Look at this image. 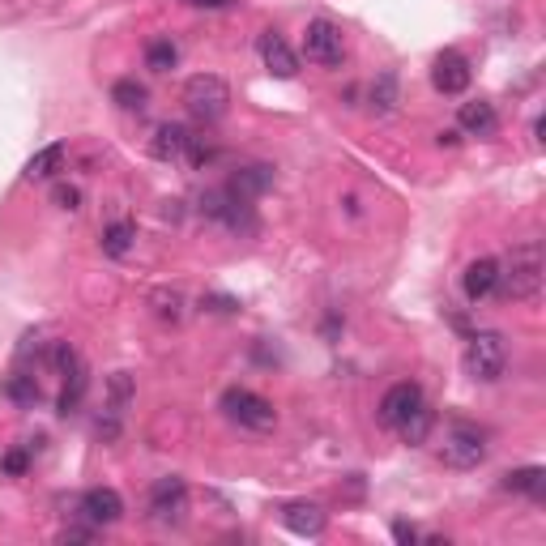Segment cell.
I'll use <instances>...</instances> for the list:
<instances>
[{"instance_id": "5", "label": "cell", "mask_w": 546, "mask_h": 546, "mask_svg": "<svg viewBox=\"0 0 546 546\" xmlns=\"http://www.w3.org/2000/svg\"><path fill=\"white\" fill-rule=\"evenodd\" d=\"M440 457L448 470H478L487 461V436L474 423H453L444 431V448Z\"/></svg>"}, {"instance_id": "19", "label": "cell", "mask_w": 546, "mask_h": 546, "mask_svg": "<svg viewBox=\"0 0 546 546\" xmlns=\"http://www.w3.org/2000/svg\"><path fill=\"white\" fill-rule=\"evenodd\" d=\"M504 491H517V495H538L546 491V470L542 465H521V470H508L504 474V483H500Z\"/></svg>"}, {"instance_id": "6", "label": "cell", "mask_w": 546, "mask_h": 546, "mask_svg": "<svg viewBox=\"0 0 546 546\" xmlns=\"http://www.w3.org/2000/svg\"><path fill=\"white\" fill-rule=\"evenodd\" d=\"M303 56L320 69H337L346 60V43H342V30H337L329 18H316L303 30Z\"/></svg>"}, {"instance_id": "28", "label": "cell", "mask_w": 546, "mask_h": 546, "mask_svg": "<svg viewBox=\"0 0 546 546\" xmlns=\"http://www.w3.org/2000/svg\"><path fill=\"white\" fill-rule=\"evenodd\" d=\"M201 308H205V312H218V316H235V312H239V299H235V295H205Z\"/></svg>"}, {"instance_id": "31", "label": "cell", "mask_w": 546, "mask_h": 546, "mask_svg": "<svg viewBox=\"0 0 546 546\" xmlns=\"http://www.w3.org/2000/svg\"><path fill=\"white\" fill-rule=\"evenodd\" d=\"M393 538H397L401 546H414V542H419V529L406 525V521H393Z\"/></svg>"}, {"instance_id": "16", "label": "cell", "mask_w": 546, "mask_h": 546, "mask_svg": "<svg viewBox=\"0 0 546 546\" xmlns=\"http://www.w3.org/2000/svg\"><path fill=\"white\" fill-rule=\"evenodd\" d=\"M273 188V167H261V163H252V167H239L231 175V184L227 192H235L239 201H252V197H261V192Z\"/></svg>"}, {"instance_id": "21", "label": "cell", "mask_w": 546, "mask_h": 546, "mask_svg": "<svg viewBox=\"0 0 546 546\" xmlns=\"http://www.w3.org/2000/svg\"><path fill=\"white\" fill-rule=\"evenodd\" d=\"M150 308L158 320H167V325H180L184 320V295L175 291V286H158V291L150 295Z\"/></svg>"}, {"instance_id": "20", "label": "cell", "mask_w": 546, "mask_h": 546, "mask_svg": "<svg viewBox=\"0 0 546 546\" xmlns=\"http://www.w3.org/2000/svg\"><path fill=\"white\" fill-rule=\"evenodd\" d=\"M133 239H137V227H133V222H111V227L103 231V239H99V244H103V256H111V261H120V256H128V248H133Z\"/></svg>"}, {"instance_id": "33", "label": "cell", "mask_w": 546, "mask_h": 546, "mask_svg": "<svg viewBox=\"0 0 546 546\" xmlns=\"http://www.w3.org/2000/svg\"><path fill=\"white\" fill-rule=\"evenodd\" d=\"M60 538H64V542H90V538H94V529H64Z\"/></svg>"}, {"instance_id": "30", "label": "cell", "mask_w": 546, "mask_h": 546, "mask_svg": "<svg viewBox=\"0 0 546 546\" xmlns=\"http://www.w3.org/2000/svg\"><path fill=\"white\" fill-rule=\"evenodd\" d=\"M26 465H30V457L22 453V448H13V453H5V461H0V470H5V474H26Z\"/></svg>"}, {"instance_id": "9", "label": "cell", "mask_w": 546, "mask_h": 546, "mask_svg": "<svg viewBox=\"0 0 546 546\" xmlns=\"http://www.w3.org/2000/svg\"><path fill=\"white\" fill-rule=\"evenodd\" d=\"M414 410H423V389H419V384H410V380L393 384V389L380 397V423L393 427V431L406 423Z\"/></svg>"}, {"instance_id": "23", "label": "cell", "mask_w": 546, "mask_h": 546, "mask_svg": "<svg viewBox=\"0 0 546 546\" xmlns=\"http://www.w3.org/2000/svg\"><path fill=\"white\" fill-rule=\"evenodd\" d=\"M175 64H180V47H175L171 39H150L146 43V69L167 73V69H175Z\"/></svg>"}, {"instance_id": "4", "label": "cell", "mask_w": 546, "mask_h": 546, "mask_svg": "<svg viewBox=\"0 0 546 546\" xmlns=\"http://www.w3.org/2000/svg\"><path fill=\"white\" fill-rule=\"evenodd\" d=\"M218 406L235 427H244V431H273L278 427V410H273V401H265L252 389H227Z\"/></svg>"}, {"instance_id": "2", "label": "cell", "mask_w": 546, "mask_h": 546, "mask_svg": "<svg viewBox=\"0 0 546 546\" xmlns=\"http://www.w3.org/2000/svg\"><path fill=\"white\" fill-rule=\"evenodd\" d=\"M465 372L483 384H495L508 372V346L495 329H478L470 337V346H465Z\"/></svg>"}, {"instance_id": "14", "label": "cell", "mask_w": 546, "mask_h": 546, "mask_svg": "<svg viewBox=\"0 0 546 546\" xmlns=\"http://www.w3.org/2000/svg\"><path fill=\"white\" fill-rule=\"evenodd\" d=\"M282 525L291 529V534H299V538H320V534H325V512H320V504L291 500L282 508Z\"/></svg>"}, {"instance_id": "11", "label": "cell", "mask_w": 546, "mask_h": 546, "mask_svg": "<svg viewBox=\"0 0 546 546\" xmlns=\"http://www.w3.org/2000/svg\"><path fill=\"white\" fill-rule=\"evenodd\" d=\"M495 282H500V261H491V256H478V261L465 265L461 273V291L470 303H483L495 295Z\"/></svg>"}, {"instance_id": "29", "label": "cell", "mask_w": 546, "mask_h": 546, "mask_svg": "<svg viewBox=\"0 0 546 546\" xmlns=\"http://www.w3.org/2000/svg\"><path fill=\"white\" fill-rule=\"evenodd\" d=\"M52 201L60 205V210H69V214H73L77 205H82V192H77L73 184H56V188H52Z\"/></svg>"}, {"instance_id": "18", "label": "cell", "mask_w": 546, "mask_h": 546, "mask_svg": "<svg viewBox=\"0 0 546 546\" xmlns=\"http://www.w3.org/2000/svg\"><path fill=\"white\" fill-rule=\"evenodd\" d=\"M60 167H64V146H60V141H52V146H43V150H35V154L26 158L22 175H26L30 184H35V180H52Z\"/></svg>"}, {"instance_id": "17", "label": "cell", "mask_w": 546, "mask_h": 546, "mask_svg": "<svg viewBox=\"0 0 546 546\" xmlns=\"http://www.w3.org/2000/svg\"><path fill=\"white\" fill-rule=\"evenodd\" d=\"M457 124L465 128V133H474V137H491L495 128H500V116H495V107L487 99H474V103H461Z\"/></svg>"}, {"instance_id": "22", "label": "cell", "mask_w": 546, "mask_h": 546, "mask_svg": "<svg viewBox=\"0 0 546 546\" xmlns=\"http://www.w3.org/2000/svg\"><path fill=\"white\" fill-rule=\"evenodd\" d=\"M146 86L137 82V77H120L116 86H111V103H116L120 111H146Z\"/></svg>"}, {"instance_id": "15", "label": "cell", "mask_w": 546, "mask_h": 546, "mask_svg": "<svg viewBox=\"0 0 546 546\" xmlns=\"http://www.w3.org/2000/svg\"><path fill=\"white\" fill-rule=\"evenodd\" d=\"M188 141H192V133L184 124H158L154 137H150V154L158 158V163H180V158L188 154Z\"/></svg>"}, {"instance_id": "32", "label": "cell", "mask_w": 546, "mask_h": 546, "mask_svg": "<svg viewBox=\"0 0 546 546\" xmlns=\"http://www.w3.org/2000/svg\"><path fill=\"white\" fill-rule=\"evenodd\" d=\"M184 5H192V9H218V13H227V9H235L239 0H184Z\"/></svg>"}, {"instance_id": "7", "label": "cell", "mask_w": 546, "mask_h": 546, "mask_svg": "<svg viewBox=\"0 0 546 546\" xmlns=\"http://www.w3.org/2000/svg\"><path fill=\"white\" fill-rule=\"evenodd\" d=\"M188 512V483L180 474H167L150 487V521L154 525H180Z\"/></svg>"}, {"instance_id": "10", "label": "cell", "mask_w": 546, "mask_h": 546, "mask_svg": "<svg viewBox=\"0 0 546 546\" xmlns=\"http://www.w3.org/2000/svg\"><path fill=\"white\" fill-rule=\"evenodd\" d=\"M82 517L94 525V529H103V525H116L124 517V500H120V491H111V487H90L82 495Z\"/></svg>"}, {"instance_id": "12", "label": "cell", "mask_w": 546, "mask_h": 546, "mask_svg": "<svg viewBox=\"0 0 546 546\" xmlns=\"http://www.w3.org/2000/svg\"><path fill=\"white\" fill-rule=\"evenodd\" d=\"M261 60H265V69L273 73V77H282V82H291V77L299 73V56L291 52V43H286L282 35H273V30H265L261 35Z\"/></svg>"}, {"instance_id": "3", "label": "cell", "mask_w": 546, "mask_h": 546, "mask_svg": "<svg viewBox=\"0 0 546 546\" xmlns=\"http://www.w3.org/2000/svg\"><path fill=\"white\" fill-rule=\"evenodd\" d=\"M227 103H231V90L218 73H197L184 82V107L197 116L201 124H214L227 116Z\"/></svg>"}, {"instance_id": "24", "label": "cell", "mask_w": 546, "mask_h": 546, "mask_svg": "<svg viewBox=\"0 0 546 546\" xmlns=\"http://www.w3.org/2000/svg\"><path fill=\"white\" fill-rule=\"evenodd\" d=\"M393 107H397V73H380L372 86V111L376 116H389Z\"/></svg>"}, {"instance_id": "8", "label": "cell", "mask_w": 546, "mask_h": 546, "mask_svg": "<svg viewBox=\"0 0 546 546\" xmlns=\"http://www.w3.org/2000/svg\"><path fill=\"white\" fill-rule=\"evenodd\" d=\"M128 401H133V376L116 372L107 380V406H103V419H99V436L103 440H116L120 436V423L128 414Z\"/></svg>"}, {"instance_id": "1", "label": "cell", "mask_w": 546, "mask_h": 546, "mask_svg": "<svg viewBox=\"0 0 546 546\" xmlns=\"http://www.w3.org/2000/svg\"><path fill=\"white\" fill-rule=\"evenodd\" d=\"M495 291H504L508 299H521V303H534L542 295V244H517L504 265H500V282H495Z\"/></svg>"}, {"instance_id": "26", "label": "cell", "mask_w": 546, "mask_h": 546, "mask_svg": "<svg viewBox=\"0 0 546 546\" xmlns=\"http://www.w3.org/2000/svg\"><path fill=\"white\" fill-rule=\"evenodd\" d=\"M86 397V367H77V372L64 376V393H60V414H73L77 406H82Z\"/></svg>"}, {"instance_id": "27", "label": "cell", "mask_w": 546, "mask_h": 546, "mask_svg": "<svg viewBox=\"0 0 546 546\" xmlns=\"http://www.w3.org/2000/svg\"><path fill=\"white\" fill-rule=\"evenodd\" d=\"M397 431H401V440H406V444H423V440L431 436V410H427V406H423V410H414L410 419L401 423Z\"/></svg>"}, {"instance_id": "25", "label": "cell", "mask_w": 546, "mask_h": 546, "mask_svg": "<svg viewBox=\"0 0 546 546\" xmlns=\"http://www.w3.org/2000/svg\"><path fill=\"white\" fill-rule=\"evenodd\" d=\"M5 393L18 401V406H39V380L26 376V372H13L9 384H5Z\"/></svg>"}, {"instance_id": "13", "label": "cell", "mask_w": 546, "mask_h": 546, "mask_svg": "<svg viewBox=\"0 0 546 546\" xmlns=\"http://www.w3.org/2000/svg\"><path fill=\"white\" fill-rule=\"evenodd\" d=\"M431 82H436L440 94H461L470 86V60L461 52H440L436 56V69H431Z\"/></svg>"}]
</instances>
